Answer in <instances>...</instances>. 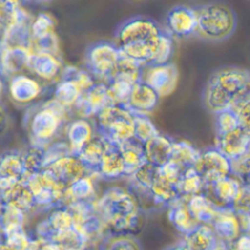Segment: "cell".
Returning <instances> with one entry per match:
<instances>
[{"mask_svg": "<svg viewBox=\"0 0 250 250\" xmlns=\"http://www.w3.org/2000/svg\"><path fill=\"white\" fill-rule=\"evenodd\" d=\"M250 95V73L245 69L228 67L215 72L204 91V103L213 112L232 108Z\"/></svg>", "mask_w": 250, "mask_h": 250, "instance_id": "cell-1", "label": "cell"}, {"mask_svg": "<svg viewBox=\"0 0 250 250\" xmlns=\"http://www.w3.org/2000/svg\"><path fill=\"white\" fill-rule=\"evenodd\" d=\"M100 217L115 234H133L140 227L138 204L128 193H113L104 198L100 205Z\"/></svg>", "mask_w": 250, "mask_h": 250, "instance_id": "cell-2", "label": "cell"}, {"mask_svg": "<svg viewBox=\"0 0 250 250\" xmlns=\"http://www.w3.org/2000/svg\"><path fill=\"white\" fill-rule=\"evenodd\" d=\"M161 35L162 32L155 22L148 20L135 21L125 27L122 34L125 52L136 62H150Z\"/></svg>", "mask_w": 250, "mask_h": 250, "instance_id": "cell-3", "label": "cell"}, {"mask_svg": "<svg viewBox=\"0 0 250 250\" xmlns=\"http://www.w3.org/2000/svg\"><path fill=\"white\" fill-rule=\"evenodd\" d=\"M197 13L196 32L205 39L223 40L229 37L235 28V17L232 11L224 5H207Z\"/></svg>", "mask_w": 250, "mask_h": 250, "instance_id": "cell-4", "label": "cell"}, {"mask_svg": "<svg viewBox=\"0 0 250 250\" xmlns=\"http://www.w3.org/2000/svg\"><path fill=\"white\" fill-rule=\"evenodd\" d=\"M193 168L201 176L205 186L232 175V162L216 147L200 152Z\"/></svg>", "mask_w": 250, "mask_h": 250, "instance_id": "cell-5", "label": "cell"}, {"mask_svg": "<svg viewBox=\"0 0 250 250\" xmlns=\"http://www.w3.org/2000/svg\"><path fill=\"white\" fill-rule=\"evenodd\" d=\"M243 185L233 175L206 185L203 193L219 208H232L237 201Z\"/></svg>", "mask_w": 250, "mask_h": 250, "instance_id": "cell-6", "label": "cell"}, {"mask_svg": "<svg viewBox=\"0 0 250 250\" xmlns=\"http://www.w3.org/2000/svg\"><path fill=\"white\" fill-rule=\"evenodd\" d=\"M231 162H235L250 151V138L239 128L217 136V146Z\"/></svg>", "mask_w": 250, "mask_h": 250, "instance_id": "cell-7", "label": "cell"}, {"mask_svg": "<svg viewBox=\"0 0 250 250\" xmlns=\"http://www.w3.org/2000/svg\"><path fill=\"white\" fill-rule=\"evenodd\" d=\"M167 25L172 34L179 37L188 36L196 32L197 13L189 7H175L167 15Z\"/></svg>", "mask_w": 250, "mask_h": 250, "instance_id": "cell-8", "label": "cell"}, {"mask_svg": "<svg viewBox=\"0 0 250 250\" xmlns=\"http://www.w3.org/2000/svg\"><path fill=\"white\" fill-rule=\"evenodd\" d=\"M178 82V70L173 63L153 65L146 74V84L151 87L159 96L173 92Z\"/></svg>", "mask_w": 250, "mask_h": 250, "instance_id": "cell-9", "label": "cell"}, {"mask_svg": "<svg viewBox=\"0 0 250 250\" xmlns=\"http://www.w3.org/2000/svg\"><path fill=\"white\" fill-rule=\"evenodd\" d=\"M211 226L219 241L228 246L242 234L236 214L232 208L221 209Z\"/></svg>", "mask_w": 250, "mask_h": 250, "instance_id": "cell-10", "label": "cell"}, {"mask_svg": "<svg viewBox=\"0 0 250 250\" xmlns=\"http://www.w3.org/2000/svg\"><path fill=\"white\" fill-rule=\"evenodd\" d=\"M186 201L191 216L200 225H211L221 210L203 192L193 195Z\"/></svg>", "mask_w": 250, "mask_h": 250, "instance_id": "cell-11", "label": "cell"}, {"mask_svg": "<svg viewBox=\"0 0 250 250\" xmlns=\"http://www.w3.org/2000/svg\"><path fill=\"white\" fill-rule=\"evenodd\" d=\"M172 146L173 142L164 136L156 135L151 138L144 146L146 162L155 167L163 166L171 158Z\"/></svg>", "mask_w": 250, "mask_h": 250, "instance_id": "cell-12", "label": "cell"}, {"mask_svg": "<svg viewBox=\"0 0 250 250\" xmlns=\"http://www.w3.org/2000/svg\"><path fill=\"white\" fill-rule=\"evenodd\" d=\"M182 242L188 250H212L219 239L211 225H199L195 229L184 235Z\"/></svg>", "mask_w": 250, "mask_h": 250, "instance_id": "cell-13", "label": "cell"}, {"mask_svg": "<svg viewBox=\"0 0 250 250\" xmlns=\"http://www.w3.org/2000/svg\"><path fill=\"white\" fill-rule=\"evenodd\" d=\"M169 220L174 228L183 235H186L195 229L200 224L195 221L191 216L187 201L184 198H180L169 207Z\"/></svg>", "mask_w": 250, "mask_h": 250, "instance_id": "cell-14", "label": "cell"}, {"mask_svg": "<svg viewBox=\"0 0 250 250\" xmlns=\"http://www.w3.org/2000/svg\"><path fill=\"white\" fill-rule=\"evenodd\" d=\"M149 192L156 203L168 205L169 207L181 198L177 186L160 177L157 174V171L153 183L149 188Z\"/></svg>", "mask_w": 250, "mask_h": 250, "instance_id": "cell-15", "label": "cell"}, {"mask_svg": "<svg viewBox=\"0 0 250 250\" xmlns=\"http://www.w3.org/2000/svg\"><path fill=\"white\" fill-rule=\"evenodd\" d=\"M205 188V184L201 176L193 168H187L177 185L178 192L181 198L188 199L189 197L202 193Z\"/></svg>", "mask_w": 250, "mask_h": 250, "instance_id": "cell-16", "label": "cell"}, {"mask_svg": "<svg viewBox=\"0 0 250 250\" xmlns=\"http://www.w3.org/2000/svg\"><path fill=\"white\" fill-rule=\"evenodd\" d=\"M199 155L200 152L188 142H173L170 160L177 163L182 168L187 169L193 167L199 158Z\"/></svg>", "mask_w": 250, "mask_h": 250, "instance_id": "cell-17", "label": "cell"}, {"mask_svg": "<svg viewBox=\"0 0 250 250\" xmlns=\"http://www.w3.org/2000/svg\"><path fill=\"white\" fill-rule=\"evenodd\" d=\"M21 186H14L5 194L4 202L13 208H16L22 213L28 211L35 203V197L31 190L20 188Z\"/></svg>", "mask_w": 250, "mask_h": 250, "instance_id": "cell-18", "label": "cell"}, {"mask_svg": "<svg viewBox=\"0 0 250 250\" xmlns=\"http://www.w3.org/2000/svg\"><path fill=\"white\" fill-rule=\"evenodd\" d=\"M158 94L147 84H136L132 91V103L134 105L143 110L152 109L158 100Z\"/></svg>", "mask_w": 250, "mask_h": 250, "instance_id": "cell-19", "label": "cell"}, {"mask_svg": "<svg viewBox=\"0 0 250 250\" xmlns=\"http://www.w3.org/2000/svg\"><path fill=\"white\" fill-rule=\"evenodd\" d=\"M103 250H143L140 241L133 234H113L105 241Z\"/></svg>", "mask_w": 250, "mask_h": 250, "instance_id": "cell-20", "label": "cell"}, {"mask_svg": "<svg viewBox=\"0 0 250 250\" xmlns=\"http://www.w3.org/2000/svg\"><path fill=\"white\" fill-rule=\"evenodd\" d=\"M237 117L238 128L250 138V95L231 108Z\"/></svg>", "mask_w": 250, "mask_h": 250, "instance_id": "cell-21", "label": "cell"}, {"mask_svg": "<svg viewBox=\"0 0 250 250\" xmlns=\"http://www.w3.org/2000/svg\"><path fill=\"white\" fill-rule=\"evenodd\" d=\"M217 136L230 132L238 128V122L235 112L230 108L216 113Z\"/></svg>", "mask_w": 250, "mask_h": 250, "instance_id": "cell-22", "label": "cell"}, {"mask_svg": "<svg viewBox=\"0 0 250 250\" xmlns=\"http://www.w3.org/2000/svg\"><path fill=\"white\" fill-rule=\"evenodd\" d=\"M172 52H173V41L171 37L162 33L157 50L150 62L153 65H162V64L169 63L168 62L172 56Z\"/></svg>", "mask_w": 250, "mask_h": 250, "instance_id": "cell-23", "label": "cell"}, {"mask_svg": "<svg viewBox=\"0 0 250 250\" xmlns=\"http://www.w3.org/2000/svg\"><path fill=\"white\" fill-rule=\"evenodd\" d=\"M232 175L243 186H250V151L239 160L232 162Z\"/></svg>", "mask_w": 250, "mask_h": 250, "instance_id": "cell-24", "label": "cell"}, {"mask_svg": "<svg viewBox=\"0 0 250 250\" xmlns=\"http://www.w3.org/2000/svg\"><path fill=\"white\" fill-rule=\"evenodd\" d=\"M135 133L145 144L158 135L155 127L147 118H138L135 121Z\"/></svg>", "mask_w": 250, "mask_h": 250, "instance_id": "cell-25", "label": "cell"}, {"mask_svg": "<svg viewBox=\"0 0 250 250\" xmlns=\"http://www.w3.org/2000/svg\"><path fill=\"white\" fill-rule=\"evenodd\" d=\"M242 234L250 233V213L234 210Z\"/></svg>", "mask_w": 250, "mask_h": 250, "instance_id": "cell-26", "label": "cell"}, {"mask_svg": "<svg viewBox=\"0 0 250 250\" xmlns=\"http://www.w3.org/2000/svg\"><path fill=\"white\" fill-rule=\"evenodd\" d=\"M230 250H250V233L241 234L229 245Z\"/></svg>", "mask_w": 250, "mask_h": 250, "instance_id": "cell-27", "label": "cell"}, {"mask_svg": "<svg viewBox=\"0 0 250 250\" xmlns=\"http://www.w3.org/2000/svg\"><path fill=\"white\" fill-rule=\"evenodd\" d=\"M38 250H63L58 243L53 241H40Z\"/></svg>", "mask_w": 250, "mask_h": 250, "instance_id": "cell-28", "label": "cell"}, {"mask_svg": "<svg viewBox=\"0 0 250 250\" xmlns=\"http://www.w3.org/2000/svg\"><path fill=\"white\" fill-rule=\"evenodd\" d=\"M165 250H188V248L184 245V243L181 241V242H179V243H177V244H174V245L168 247V248L165 249Z\"/></svg>", "mask_w": 250, "mask_h": 250, "instance_id": "cell-29", "label": "cell"}, {"mask_svg": "<svg viewBox=\"0 0 250 250\" xmlns=\"http://www.w3.org/2000/svg\"><path fill=\"white\" fill-rule=\"evenodd\" d=\"M212 250H230V248H229V246H228L227 244H225V243L219 241V242L216 244V246H215Z\"/></svg>", "mask_w": 250, "mask_h": 250, "instance_id": "cell-30", "label": "cell"}, {"mask_svg": "<svg viewBox=\"0 0 250 250\" xmlns=\"http://www.w3.org/2000/svg\"><path fill=\"white\" fill-rule=\"evenodd\" d=\"M0 250H13V249L9 245H7L3 239H0Z\"/></svg>", "mask_w": 250, "mask_h": 250, "instance_id": "cell-31", "label": "cell"}]
</instances>
